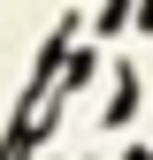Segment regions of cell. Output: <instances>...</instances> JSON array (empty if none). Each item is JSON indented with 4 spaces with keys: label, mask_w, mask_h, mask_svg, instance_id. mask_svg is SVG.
<instances>
[{
    "label": "cell",
    "mask_w": 153,
    "mask_h": 160,
    "mask_svg": "<svg viewBox=\"0 0 153 160\" xmlns=\"http://www.w3.org/2000/svg\"><path fill=\"white\" fill-rule=\"evenodd\" d=\"M130 114H138V76H130V69H123V76H115V107H107V122H115V130H123V122H130Z\"/></svg>",
    "instance_id": "1"
},
{
    "label": "cell",
    "mask_w": 153,
    "mask_h": 160,
    "mask_svg": "<svg viewBox=\"0 0 153 160\" xmlns=\"http://www.w3.org/2000/svg\"><path fill=\"white\" fill-rule=\"evenodd\" d=\"M130 8H138V0H107V8H100V38L123 31V23H130Z\"/></svg>",
    "instance_id": "2"
},
{
    "label": "cell",
    "mask_w": 153,
    "mask_h": 160,
    "mask_svg": "<svg viewBox=\"0 0 153 160\" xmlns=\"http://www.w3.org/2000/svg\"><path fill=\"white\" fill-rule=\"evenodd\" d=\"M130 15H138V31L153 38V0H138V8H130Z\"/></svg>",
    "instance_id": "3"
},
{
    "label": "cell",
    "mask_w": 153,
    "mask_h": 160,
    "mask_svg": "<svg viewBox=\"0 0 153 160\" xmlns=\"http://www.w3.org/2000/svg\"><path fill=\"white\" fill-rule=\"evenodd\" d=\"M123 160H153V152H145V145H130V152H123Z\"/></svg>",
    "instance_id": "4"
}]
</instances>
